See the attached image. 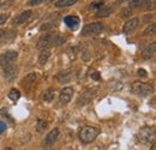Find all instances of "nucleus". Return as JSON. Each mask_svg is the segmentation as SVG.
Here are the masks:
<instances>
[{
	"label": "nucleus",
	"mask_w": 156,
	"mask_h": 150,
	"mask_svg": "<svg viewBox=\"0 0 156 150\" xmlns=\"http://www.w3.org/2000/svg\"><path fill=\"white\" fill-rule=\"evenodd\" d=\"M100 134V130L93 126H84L79 131V138L83 143H91Z\"/></svg>",
	"instance_id": "obj_1"
},
{
	"label": "nucleus",
	"mask_w": 156,
	"mask_h": 150,
	"mask_svg": "<svg viewBox=\"0 0 156 150\" xmlns=\"http://www.w3.org/2000/svg\"><path fill=\"white\" fill-rule=\"evenodd\" d=\"M131 89H132L133 94L137 95V96H142V97L149 96V95H151L154 93V88L150 84L143 83V82H135L132 84Z\"/></svg>",
	"instance_id": "obj_2"
},
{
	"label": "nucleus",
	"mask_w": 156,
	"mask_h": 150,
	"mask_svg": "<svg viewBox=\"0 0 156 150\" xmlns=\"http://www.w3.org/2000/svg\"><path fill=\"white\" fill-rule=\"evenodd\" d=\"M154 138H155V131L153 127L145 126L138 132V142L142 144H149L154 141Z\"/></svg>",
	"instance_id": "obj_3"
},
{
	"label": "nucleus",
	"mask_w": 156,
	"mask_h": 150,
	"mask_svg": "<svg viewBox=\"0 0 156 150\" xmlns=\"http://www.w3.org/2000/svg\"><path fill=\"white\" fill-rule=\"evenodd\" d=\"M98 90V87H94V88H90V89H88V90H85L83 94H80L78 96L77 98V106H85V105H88L91 100H93V97L96 95Z\"/></svg>",
	"instance_id": "obj_4"
},
{
	"label": "nucleus",
	"mask_w": 156,
	"mask_h": 150,
	"mask_svg": "<svg viewBox=\"0 0 156 150\" xmlns=\"http://www.w3.org/2000/svg\"><path fill=\"white\" fill-rule=\"evenodd\" d=\"M103 29V25L101 23H90V24H87L83 27L82 29V35L83 36H93V35H98L102 31Z\"/></svg>",
	"instance_id": "obj_5"
},
{
	"label": "nucleus",
	"mask_w": 156,
	"mask_h": 150,
	"mask_svg": "<svg viewBox=\"0 0 156 150\" xmlns=\"http://www.w3.org/2000/svg\"><path fill=\"white\" fill-rule=\"evenodd\" d=\"M17 58H18V53L16 51H7V52H5L4 54L0 55V66L5 67V66L11 65Z\"/></svg>",
	"instance_id": "obj_6"
},
{
	"label": "nucleus",
	"mask_w": 156,
	"mask_h": 150,
	"mask_svg": "<svg viewBox=\"0 0 156 150\" xmlns=\"http://www.w3.org/2000/svg\"><path fill=\"white\" fill-rule=\"evenodd\" d=\"M17 75H18V67H17L16 65L11 64V65L4 67V78H5L7 82L15 80Z\"/></svg>",
	"instance_id": "obj_7"
},
{
	"label": "nucleus",
	"mask_w": 156,
	"mask_h": 150,
	"mask_svg": "<svg viewBox=\"0 0 156 150\" xmlns=\"http://www.w3.org/2000/svg\"><path fill=\"white\" fill-rule=\"evenodd\" d=\"M36 78H37V75H36L35 72L29 73V75H27L22 79V83H20V84H22V87H23L25 90H30V88L34 85Z\"/></svg>",
	"instance_id": "obj_8"
},
{
	"label": "nucleus",
	"mask_w": 156,
	"mask_h": 150,
	"mask_svg": "<svg viewBox=\"0 0 156 150\" xmlns=\"http://www.w3.org/2000/svg\"><path fill=\"white\" fill-rule=\"evenodd\" d=\"M52 43H53V35H51V34L42 35L37 41V48L39 49H44L46 47L52 46Z\"/></svg>",
	"instance_id": "obj_9"
},
{
	"label": "nucleus",
	"mask_w": 156,
	"mask_h": 150,
	"mask_svg": "<svg viewBox=\"0 0 156 150\" xmlns=\"http://www.w3.org/2000/svg\"><path fill=\"white\" fill-rule=\"evenodd\" d=\"M72 94H73V89L72 88H65V89H62L61 93H60V96H59L60 102L62 105H67L71 101Z\"/></svg>",
	"instance_id": "obj_10"
},
{
	"label": "nucleus",
	"mask_w": 156,
	"mask_h": 150,
	"mask_svg": "<svg viewBox=\"0 0 156 150\" xmlns=\"http://www.w3.org/2000/svg\"><path fill=\"white\" fill-rule=\"evenodd\" d=\"M137 27H138V19L131 18L130 20H127V22L124 24V27H122V31H124L125 34H129V33L133 31Z\"/></svg>",
	"instance_id": "obj_11"
},
{
	"label": "nucleus",
	"mask_w": 156,
	"mask_h": 150,
	"mask_svg": "<svg viewBox=\"0 0 156 150\" xmlns=\"http://www.w3.org/2000/svg\"><path fill=\"white\" fill-rule=\"evenodd\" d=\"M58 136H59V130H58V129H53L52 131H49V133L46 136V139H44V145H47V147L52 145V144H53V143L57 141Z\"/></svg>",
	"instance_id": "obj_12"
},
{
	"label": "nucleus",
	"mask_w": 156,
	"mask_h": 150,
	"mask_svg": "<svg viewBox=\"0 0 156 150\" xmlns=\"http://www.w3.org/2000/svg\"><path fill=\"white\" fill-rule=\"evenodd\" d=\"M113 10H114V5H106V6H101V7L98 9L96 16L100 17V18H102V17H108V16L113 12Z\"/></svg>",
	"instance_id": "obj_13"
},
{
	"label": "nucleus",
	"mask_w": 156,
	"mask_h": 150,
	"mask_svg": "<svg viewBox=\"0 0 156 150\" xmlns=\"http://www.w3.org/2000/svg\"><path fill=\"white\" fill-rule=\"evenodd\" d=\"M64 22H65V24H66L70 29H72V30L77 29L78 25H79V18L76 17V16H66V17L64 18Z\"/></svg>",
	"instance_id": "obj_14"
},
{
	"label": "nucleus",
	"mask_w": 156,
	"mask_h": 150,
	"mask_svg": "<svg viewBox=\"0 0 156 150\" xmlns=\"http://www.w3.org/2000/svg\"><path fill=\"white\" fill-rule=\"evenodd\" d=\"M33 15V12L31 11H24V12H22L20 15L18 16H16V18L13 19V23L15 24H23V23H25L28 19L30 18V16Z\"/></svg>",
	"instance_id": "obj_15"
},
{
	"label": "nucleus",
	"mask_w": 156,
	"mask_h": 150,
	"mask_svg": "<svg viewBox=\"0 0 156 150\" xmlns=\"http://www.w3.org/2000/svg\"><path fill=\"white\" fill-rule=\"evenodd\" d=\"M155 49H156V43H151L150 46H148L147 48H144V51L142 53L143 59H145V60L151 59L154 56V54H155Z\"/></svg>",
	"instance_id": "obj_16"
},
{
	"label": "nucleus",
	"mask_w": 156,
	"mask_h": 150,
	"mask_svg": "<svg viewBox=\"0 0 156 150\" xmlns=\"http://www.w3.org/2000/svg\"><path fill=\"white\" fill-rule=\"evenodd\" d=\"M72 77H73L72 71H66V72H61V73H59L58 79H59V82L64 83V82H69V80H71Z\"/></svg>",
	"instance_id": "obj_17"
},
{
	"label": "nucleus",
	"mask_w": 156,
	"mask_h": 150,
	"mask_svg": "<svg viewBox=\"0 0 156 150\" xmlns=\"http://www.w3.org/2000/svg\"><path fill=\"white\" fill-rule=\"evenodd\" d=\"M49 55H51L49 49H42V51H41V53H40V55H39V64L40 65L46 64V61L48 60Z\"/></svg>",
	"instance_id": "obj_18"
},
{
	"label": "nucleus",
	"mask_w": 156,
	"mask_h": 150,
	"mask_svg": "<svg viewBox=\"0 0 156 150\" xmlns=\"http://www.w3.org/2000/svg\"><path fill=\"white\" fill-rule=\"evenodd\" d=\"M54 98V90L53 89H47L46 91H43L42 94V100L44 102H51Z\"/></svg>",
	"instance_id": "obj_19"
},
{
	"label": "nucleus",
	"mask_w": 156,
	"mask_h": 150,
	"mask_svg": "<svg viewBox=\"0 0 156 150\" xmlns=\"http://www.w3.org/2000/svg\"><path fill=\"white\" fill-rule=\"evenodd\" d=\"M78 0H58L55 2V6L57 7H67V6H71L73 4H76Z\"/></svg>",
	"instance_id": "obj_20"
},
{
	"label": "nucleus",
	"mask_w": 156,
	"mask_h": 150,
	"mask_svg": "<svg viewBox=\"0 0 156 150\" xmlns=\"http://www.w3.org/2000/svg\"><path fill=\"white\" fill-rule=\"evenodd\" d=\"M144 5H147V0H132V1H130V4H129V6H130L131 10H132V9L142 7V6H144Z\"/></svg>",
	"instance_id": "obj_21"
},
{
	"label": "nucleus",
	"mask_w": 156,
	"mask_h": 150,
	"mask_svg": "<svg viewBox=\"0 0 156 150\" xmlns=\"http://www.w3.org/2000/svg\"><path fill=\"white\" fill-rule=\"evenodd\" d=\"M156 34V24H151L149 25L145 30H144V35L145 36H153Z\"/></svg>",
	"instance_id": "obj_22"
},
{
	"label": "nucleus",
	"mask_w": 156,
	"mask_h": 150,
	"mask_svg": "<svg viewBox=\"0 0 156 150\" xmlns=\"http://www.w3.org/2000/svg\"><path fill=\"white\" fill-rule=\"evenodd\" d=\"M47 129V123L44 121V120H42V119H39L37 120V124H36V130L37 132H43L44 130Z\"/></svg>",
	"instance_id": "obj_23"
},
{
	"label": "nucleus",
	"mask_w": 156,
	"mask_h": 150,
	"mask_svg": "<svg viewBox=\"0 0 156 150\" xmlns=\"http://www.w3.org/2000/svg\"><path fill=\"white\" fill-rule=\"evenodd\" d=\"M9 97H10L12 101H17L20 97V90H17V89H11L10 93H9Z\"/></svg>",
	"instance_id": "obj_24"
},
{
	"label": "nucleus",
	"mask_w": 156,
	"mask_h": 150,
	"mask_svg": "<svg viewBox=\"0 0 156 150\" xmlns=\"http://www.w3.org/2000/svg\"><path fill=\"white\" fill-rule=\"evenodd\" d=\"M132 15V10L130 7H126V9H122L121 12H120V17L121 18H127Z\"/></svg>",
	"instance_id": "obj_25"
},
{
	"label": "nucleus",
	"mask_w": 156,
	"mask_h": 150,
	"mask_svg": "<svg viewBox=\"0 0 156 150\" xmlns=\"http://www.w3.org/2000/svg\"><path fill=\"white\" fill-rule=\"evenodd\" d=\"M101 6H103V1L102 0H98V1H95V2L90 4V9L91 10H98Z\"/></svg>",
	"instance_id": "obj_26"
},
{
	"label": "nucleus",
	"mask_w": 156,
	"mask_h": 150,
	"mask_svg": "<svg viewBox=\"0 0 156 150\" xmlns=\"http://www.w3.org/2000/svg\"><path fill=\"white\" fill-rule=\"evenodd\" d=\"M11 5H13V0H6L0 4V9H9Z\"/></svg>",
	"instance_id": "obj_27"
},
{
	"label": "nucleus",
	"mask_w": 156,
	"mask_h": 150,
	"mask_svg": "<svg viewBox=\"0 0 156 150\" xmlns=\"http://www.w3.org/2000/svg\"><path fill=\"white\" fill-rule=\"evenodd\" d=\"M42 1H43V0H29L28 5H29V6H36V5L41 4Z\"/></svg>",
	"instance_id": "obj_28"
},
{
	"label": "nucleus",
	"mask_w": 156,
	"mask_h": 150,
	"mask_svg": "<svg viewBox=\"0 0 156 150\" xmlns=\"http://www.w3.org/2000/svg\"><path fill=\"white\" fill-rule=\"evenodd\" d=\"M7 19H9V15H5V13L0 15V25H1V24H4Z\"/></svg>",
	"instance_id": "obj_29"
},
{
	"label": "nucleus",
	"mask_w": 156,
	"mask_h": 150,
	"mask_svg": "<svg viewBox=\"0 0 156 150\" xmlns=\"http://www.w3.org/2000/svg\"><path fill=\"white\" fill-rule=\"evenodd\" d=\"M5 130H6V124L4 121H0V134L5 131Z\"/></svg>",
	"instance_id": "obj_30"
},
{
	"label": "nucleus",
	"mask_w": 156,
	"mask_h": 150,
	"mask_svg": "<svg viewBox=\"0 0 156 150\" xmlns=\"http://www.w3.org/2000/svg\"><path fill=\"white\" fill-rule=\"evenodd\" d=\"M138 76H140V77H147V71L143 70V69H139V70H138Z\"/></svg>",
	"instance_id": "obj_31"
},
{
	"label": "nucleus",
	"mask_w": 156,
	"mask_h": 150,
	"mask_svg": "<svg viewBox=\"0 0 156 150\" xmlns=\"http://www.w3.org/2000/svg\"><path fill=\"white\" fill-rule=\"evenodd\" d=\"M91 78H93V79H96V80H100V73H98V72H94V73L91 75Z\"/></svg>",
	"instance_id": "obj_32"
},
{
	"label": "nucleus",
	"mask_w": 156,
	"mask_h": 150,
	"mask_svg": "<svg viewBox=\"0 0 156 150\" xmlns=\"http://www.w3.org/2000/svg\"><path fill=\"white\" fill-rule=\"evenodd\" d=\"M4 34H5V30H2V29H0V38L4 36Z\"/></svg>",
	"instance_id": "obj_33"
},
{
	"label": "nucleus",
	"mask_w": 156,
	"mask_h": 150,
	"mask_svg": "<svg viewBox=\"0 0 156 150\" xmlns=\"http://www.w3.org/2000/svg\"><path fill=\"white\" fill-rule=\"evenodd\" d=\"M156 148H155V144H153V147H151V150H155Z\"/></svg>",
	"instance_id": "obj_34"
},
{
	"label": "nucleus",
	"mask_w": 156,
	"mask_h": 150,
	"mask_svg": "<svg viewBox=\"0 0 156 150\" xmlns=\"http://www.w3.org/2000/svg\"><path fill=\"white\" fill-rule=\"evenodd\" d=\"M4 150H13V149H11V148H5Z\"/></svg>",
	"instance_id": "obj_35"
},
{
	"label": "nucleus",
	"mask_w": 156,
	"mask_h": 150,
	"mask_svg": "<svg viewBox=\"0 0 156 150\" xmlns=\"http://www.w3.org/2000/svg\"><path fill=\"white\" fill-rule=\"evenodd\" d=\"M47 1H48V2H49V1H52V0H47Z\"/></svg>",
	"instance_id": "obj_36"
}]
</instances>
